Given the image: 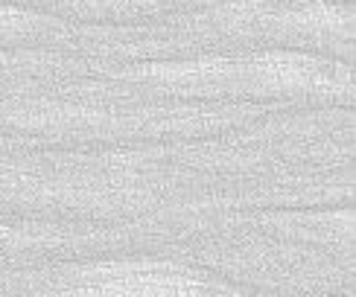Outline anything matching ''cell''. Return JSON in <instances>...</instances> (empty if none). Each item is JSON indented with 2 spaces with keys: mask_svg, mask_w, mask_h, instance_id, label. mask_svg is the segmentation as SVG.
I'll use <instances>...</instances> for the list:
<instances>
[{
  "mask_svg": "<svg viewBox=\"0 0 356 297\" xmlns=\"http://www.w3.org/2000/svg\"><path fill=\"white\" fill-rule=\"evenodd\" d=\"M67 291L73 294H211L207 283L175 262H102L73 271Z\"/></svg>",
  "mask_w": 356,
  "mask_h": 297,
  "instance_id": "cell-2",
  "label": "cell"
},
{
  "mask_svg": "<svg viewBox=\"0 0 356 297\" xmlns=\"http://www.w3.org/2000/svg\"><path fill=\"white\" fill-rule=\"evenodd\" d=\"M131 79L161 85L178 94H222L240 91V62L236 58L207 56L193 62H172V65H140L129 70Z\"/></svg>",
  "mask_w": 356,
  "mask_h": 297,
  "instance_id": "cell-3",
  "label": "cell"
},
{
  "mask_svg": "<svg viewBox=\"0 0 356 297\" xmlns=\"http://www.w3.org/2000/svg\"><path fill=\"white\" fill-rule=\"evenodd\" d=\"M85 6H152L158 0H76Z\"/></svg>",
  "mask_w": 356,
  "mask_h": 297,
  "instance_id": "cell-6",
  "label": "cell"
},
{
  "mask_svg": "<svg viewBox=\"0 0 356 297\" xmlns=\"http://www.w3.org/2000/svg\"><path fill=\"white\" fill-rule=\"evenodd\" d=\"M275 24L286 33H304V35H342L353 33V9L330 6V3H307L295 6L289 12H280Z\"/></svg>",
  "mask_w": 356,
  "mask_h": 297,
  "instance_id": "cell-4",
  "label": "cell"
},
{
  "mask_svg": "<svg viewBox=\"0 0 356 297\" xmlns=\"http://www.w3.org/2000/svg\"><path fill=\"white\" fill-rule=\"evenodd\" d=\"M50 24L53 21L38 12H29L21 6H0V41H18L26 35H35Z\"/></svg>",
  "mask_w": 356,
  "mask_h": 297,
  "instance_id": "cell-5",
  "label": "cell"
},
{
  "mask_svg": "<svg viewBox=\"0 0 356 297\" xmlns=\"http://www.w3.org/2000/svg\"><path fill=\"white\" fill-rule=\"evenodd\" d=\"M240 91L257 94H353L345 65L309 53H260L240 62Z\"/></svg>",
  "mask_w": 356,
  "mask_h": 297,
  "instance_id": "cell-1",
  "label": "cell"
}]
</instances>
